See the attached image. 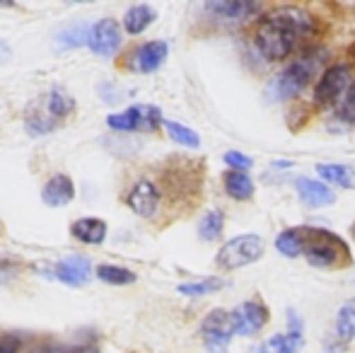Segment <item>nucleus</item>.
Returning a JSON list of instances; mask_svg holds the SVG:
<instances>
[{
    "label": "nucleus",
    "instance_id": "nucleus-1",
    "mask_svg": "<svg viewBox=\"0 0 355 353\" xmlns=\"http://www.w3.org/2000/svg\"><path fill=\"white\" fill-rule=\"evenodd\" d=\"M324 56H327V53H324L322 49H309V51L300 53L290 66H285L283 71L268 83L266 97L273 99V102L297 97V94L312 83V78L322 71Z\"/></svg>",
    "mask_w": 355,
    "mask_h": 353
},
{
    "label": "nucleus",
    "instance_id": "nucleus-2",
    "mask_svg": "<svg viewBox=\"0 0 355 353\" xmlns=\"http://www.w3.org/2000/svg\"><path fill=\"white\" fill-rule=\"evenodd\" d=\"M304 235V259L317 268L336 266L346 259L348 247L341 237L322 227H302Z\"/></svg>",
    "mask_w": 355,
    "mask_h": 353
},
{
    "label": "nucleus",
    "instance_id": "nucleus-3",
    "mask_svg": "<svg viewBox=\"0 0 355 353\" xmlns=\"http://www.w3.org/2000/svg\"><path fill=\"white\" fill-rule=\"evenodd\" d=\"M266 252V242L259 235H237L220 247L215 257V266L220 271H234V268L249 266L259 261Z\"/></svg>",
    "mask_w": 355,
    "mask_h": 353
},
{
    "label": "nucleus",
    "instance_id": "nucleus-4",
    "mask_svg": "<svg viewBox=\"0 0 355 353\" xmlns=\"http://www.w3.org/2000/svg\"><path fill=\"white\" fill-rule=\"evenodd\" d=\"M353 85V71L346 63H336V66L327 68L319 78L317 87H314V102L317 104H341V99L346 97V92Z\"/></svg>",
    "mask_w": 355,
    "mask_h": 353
},
{
    "label": "nucleus",
    "instance_id": "nucleus-5",
    "mask_svg": "<svg viewBox=\"0 0 355 353\" xmlns=\"http://www.w3.org/2000/svg\"><path fill=\"white\" fill-rule=\"evenodd\" d=\"M254 44H257L259 53H261L266 61H283V58H288L290 53H293L297 42L263 17L257 27V34H254Z\"/></svg>",
    "mask_w": 355,
    "mask_h": 353
},
{
    "label": "nucleus",
    "instance_id": "nucleus-6",
    "mask_svg": "<svg viewBox=\"0 0 355 353\" xmlns=\"http://www.w3.org/2000/svg\"><path fill=\"white\" fill-rule=\"evenodd\" d=\"M159 123H164L162 112L150 104H136V107H128L126 112L112 114L107 119V126L114 131H155Z\"/></svg>",
    "mask_w": 355,
    "mask_h": 353
},
{
    "label": "nucleus",
    "instance_id": "nucleus-7",
    "mask_svg": "<svg viewBox=\"0 0 355 353\" xmlns=\"http://www.w3.org/2000/svg\"><path fill=\"white\" fill-rule=\"evenodd\" d=\"M203 344L211 353H225L234 336V322L232 312L227 310H213L201 325Z\"/></svg>",
    "mask_w": 355,
    "mask_h": 353
},
{
    "label": "nucleus",
    "instance_id": "nucleus-8",
    "mask_svg": "<svg viewBox=\"0 0 355 353\" xmlns=\"http://www.w3.org/2000/svg\"><path fill=\"white\" fill-rule=\"evenodd\" d=\"M266 19L276 24L278 29H283L285 34H290L295 42H300V39L309 37L314 32V17L302 8H290V5L288 8H278L271 15H266Z\"/></svg>",
    "mask_w": 355,
    "mask_h": 353
},
{
    "label": "nucleus",
    "instance_id": "nucleus-9",
    "mask_svg": "<svg viewBox=\"0 0 355 353\" xmlns=\"http://www.w3.org/2000/svg\"><path fill=\"white\" fill-rule=\"evenodd\" d=\"M232 322L237 336H257L268 325V307L261 300H247L232 310Z\"/></svg>",
    "mask_w": 355,
    "mask_h": 353
},
{
    "label": "nucleus",
    "instance_id": "nucleus-10",
    "mask_svg": "<svg viewBox=\"0 0 355 353\" xmlns=\"http://www.w3.org/2000/svg\"><path fill=\"white\" fill-rule=\"evenodd\" d=\"M87 46L97 56H114L119 51V46H121V27H119L116 19L104 17L99 22H94L92 29H89Z\"/></svg>",
    "mask_w": 355,
    "mask_h": 353
},
{
    "label": "nucleus",
    "instance_id": "nucleus-11",
    "mask_svg": "<svg viewBox=\"0 0 355 353\" xmlns=\"http://www.w3.org/2000/svg\"><path fill=\"white\" fill-rule=\"evenodd\" d=\"M167 53H169L167 42H145L131 53V63L128 66L138 73H155L164 63Z\"/></svg>",
    "mask_w": 355,
    "mask_h": 353
},
{
    "label": "nucleus",
    "instance_id": "nucleus-12",
    "mask_svg": "<svg viewBox=\"0 0 355 353\" xmlns=\"http://www.w3.org/2000/svg\"><path fill=\"white\" fill-rule=\"evenodd\" d=\"M295 189H297L300 201H302L307 208H324V206H331V203L336 201V193H334L324 182H317V179H309V177L295 179Z\"/></svg>",
    "mask_w": 355,
    "mask_h": 353
},
{
    "label": "nucleus",
    "instance_id": "nucleus-13",
    "mask_svg": "<svg viewBox=\"0 0 355 353\" xmlns=\"http://www.w3.org/2000/svg\"><path fill=\"white\" fill-rule=\"evenodd\" d=\"M128 206H131V211L138 213V216L153 218L159 206L157 187H155L150 179H141V182L131 189V193H128Z\"/></svg>",
    "mask_w": 355,
    "mask_h": 353
},
{
    "label": "nucleus",
    "instance_id": "nucleus-14",
    "mask_svg": "<svg viewBox=\"0 0 355 353\" xmlns=\"http://www.w3.org/2000/svg\"><path fill=\"white\" fill-rule=\"evenodd\" d=\"M89 273H92V264H89V259H85V257H68V259L58 261V264L53 266V276L61 283L73 286V288L83 286L89 278Z\"/></svg>",
    "mask_w": 355,
    "mask_h": 353
},
{
    "label": "nucleus",
    "instance_id": "nucleus-15",
    "mask_svg": "<svg viewBox=\"0 0 355 353\" xmlns=\"http://www.w3.org/2000/svg\"><path fill=\"white\" fill-rule=\"evenodd\" d=\"M73 198H75V184L68 175H53L42 189V201L51 208L66 206Z\"/></svg>",
    "mask_w": 355,
    "mask_h": 353
},
{
    "label": "nucleus",
    "instance_id": "nucleus-16",
    "mask_svg": "<svg viewBox=\"0 0 355 353\" xmlns=\"http://www.w3.org/2000/svg\"><path fill=\"white\" fill-rule=\"evenodd\" d=\"M206 10L225 22H244L259 12V5L242 3V0H218V3H208Z\"/></svg>",
    "mask_w": 355,
    "mask_h": 353
},
{
    "label": "nucleus",
    "instance_id": "nucleus-17",
    "mask_svg": "<svg viewBox=\"0 0 355 353\" xmlns=\"http://www.w3.org/2000/svg\"><path fill=\"white\" fill-rule=\"evenodd\" d=\"M71 235L83 245H102L107 240V223L102 218H80L71 225Z\"/></svg>",
    "mask_w": 355,
    "mask_h": 353
},
{
    "label": "nucleus",
    "instance_id": "nucleus-18",
    "mask_svg": "<svg viewBox=\"0 0 355 353\" xmlns=\"http://www.w3.org/2000/svg\"><path fill=\"white\" fill-rule=\"evenodd\" d=\"M155 19H157L155 8H150V5H133V8H128L126 15H123V29H126L128 34H133V37H138V34H143Z\"/></svg>",
    "mask_w": 355,
    "mask_h": 353
},
{
    "label": "nucleus",
    "instance_id": "nucleus-19",
    "mask_svg": "<svg viewBox=\"0 0 355 353\" xmlns=\"http://www.w3.org/2000/svg\"><path fill=\"white\" fill-rule=\"evenodd\" d=\"M334 334H336L338 346H346L355 339V298L341 305L336 315V325H334Z\"/></svg>",
    "mask_w": 355,
    "mask_h": 353
},
{
    "label": "nucleus",
    "instance_id": "nucleus-20",
    "mask_svg": "<svg viewBox=\"0 0 355 353\" xmlns=\"http://www.w3.org/2000/svg\"><path fill=\"white\" fill-rule=\"evenodd\" d=\"M317 175L324 179L327 184L341 189H355V170L348 165H334V162H322L317 167Z\"/></svg>",
    "mask_w": 355,
    "mask_h": 353
},
{
    "label": "nucleus",
    "instance_id": "nucleus-21",
    "mask_svg": "<svg viewBox=\"0 0 355 353\" xmlns=\"http://www.w3.org/2000/svg\"><path fill=\"white\" fill-rule=\"evenodd\" d=\"M223 187L227 191V196L237 198V201H249L254 196V182L247 172H234L230 170L223 179Z\"/></svg>",
    "mask_w": 355,
    "mask_h": 353
},
{
    "label": "nucleus",
    "instance_id": "nucleus-22",
    "mask_svg": "<svg viewBox=\"0 0 355 353\" xmlns=\"http://www.w3.org/2000/svg\"><path fill=\"white\" fill-rule=\"evenodd\" d=\"M276 250L281 252L288 259H295V257H304V235L302 227H288L281 235L276 237Z\"/></svg>",
    "mask_w": 355,
    "mask_h": 353
},
{
    "label": "nucleus",
    "instance_id": "nucleus-23",
    "mask_svg": "<svg viewBox=\"0 0 355 353\" xmlns=\"http://www.w3.org/2000/svg\"><path fill=\"white\" fill-rule=\"evenodd\" d=\"M263 353H297L302 349V334L285 332V334H273L261 344Z\"/></svg>",
    "mask_w": 355,
    "mask_h": 353
},
{
    "label": "nucleus",
    "instance_id": "nucleus-24",
    "mask_svg": "<svg viewBox=\"0 0 355 353\" xmlns=\"http://www.w3.org/2000/svg\"><path fill=\"white\" fill-rule=\"evenodd\" d=\"M223 225H225V216L220 211H208L206 216L198 223V237L203 242H215L223 235Z\"/></svg>",
    "mask_w": 355,
    "mask_h": 353
},
{
    "label": "nucleus",
    "instance_id": "nucleus-25",
    "mask_svg": "<svg viewBox=\"0 0 355 353\" xmlns=\"http://www.w3.org/2000/svg\"><path fill=\"white\" fill-rule=\"evenodd\" d=\"M164 131L169 133V138H172L174 143H179V146H184V148H198V146H201V138H198V133L193 131V128L184 126V123L164 121Z\"/></svg>",
    "mask_w": 355,
    "mask_h": 353
},
{
    "label": "nucleus",
    "instance_id": "nucleus-26",
    "mask_svg": "<svg viewBox=\"0 0 355 353\" xmlns=\"http://www.w3.org/2000/svg\"><path fill=\"white\" fill-rule=\"evenodd\" d=\"M97 278L104 283H112V286H128V283L136 281V273L123 266L102 264V266H97Z\"/></svg>",
    "mask_w": 355,
    "mask_h": 353
},
{
    "label": "nucleus",
    "instance_id": "nucleus-27",
    "mask_svg": "<svg viewBox=\"0 0 355 353\" xmlns=\"http://www.w3.org/2000/svg\"><path fill=\"white\" fill-rule=\"evenodd\" d=\"M223 286H225L223 278H203V281H196V283H182L177 291L182 293V295H189V298H201V295L218 293Z\"/></svg>",
    "mask_w": 355,
    "mask_h": 353
},
{
    "label": "nucleus",
    "instance_id": "nucleus-28",
    "mask_svg": "<svg viewBox=\"0 0 355 353\" xmlns=\"http://www.w3.org/2000/svg\"><path fill=\"white\" fill-rule=\"evenodd\" d=\"M46 109L51 117L63 119L75 109V99L68 97L63 89H51V92H49V99H46Z\"/></svg>",
    "mask_w": 355,
    "mask_h": 353
},
{
    "label": "nucleus",
    "instance_id": "nucleus-29",
    "mask_svg": "<svg viewBox=\"0 0 355 353\" xmlns=\"http://www.w3.org/2000/svg\"><path fill=\"white\" fill-rule=\"evenodd\" d=\"M89 24H71V27H66L61 34H58V44L61 46H66V49H71V46H83V44H87V39H89Z\"/></svg>",
    "mask_w": 355,
    "mask_h": 353
},
{
    "label": "nucleus",
    "instance_id": "nucleus-30",
    "mask_svg": "<svg viewBox=\"0 0 355 353\" xmlns=\"http://www.w3.org/2000/svg\"><path fill=\"white\" fill-rule=\"evenodd\" d=\"M338 117L348 123H355V83L346 92V97L341 99V104H338Z\"/></svg>",
    "mask_w": 355,
    "mask_h": 353
},
{
    "label": "nucleus",
    "instance_id": "nucleus-31",
    "mask_svg": "<svg viewBox=\"0 0 355 353\" xmlns=\"http://www.w3.org/2000/svg\"><path fill=\"white\" fill-rule=\"evenodd\" d=\"M56 123L53 119H46V117H32L27 121V133L29 136H46L49 131H53Z\"/></svg>",
    "mask_w": 355,
    "mask_h": 353
},
{
    "label": "nucleus",
    "instance_id": "nucleus-32",
    "mask_svg": "<svg viewBox=\"0 0 355 353\" xmlns=\"http://www.w3.org/2000/svg\"><path fill=\"white\" fill-rule=\"evenodd\" d=\"M225 162H227V165L232 167L234 172H247L249 167L254 165L252 157L244 155V153H239V150H230V153H225Z\"/></svg>",
    "mask_w": 355,
    "mask_h": 353
},
{
    "label": "nucleus",
    "instance_id": "nucleus-33",
    "mask_svg": "<svg viewBox=\"0 0 355 353\" xmlns=\"http://www.w3.org/2000/svg\"><path fill=\"white\" fill-rule=\"evenodd\" d=\"M0 353H17V341L10 339V336L0 339Z\"/></svg>",
    "mask_w": 355,
    "mask_h": 353
},
{
    "label": "nucleus",
    "instance_id": "nucleus-34",
    "mask_svg": "<svg viewBox=\"0 0 355 353\" xmlns=\"http://www.w3.org/2000/svg\"><path fill=\"white\" fill-rule=\"evenodd\" d=\"M10 56H12V51H10V46H8V44H5L3 39H0V63H5Z\"/></svg>",
    "mask_w": 355,
    "mask_h": 353
},
{
    "label": "nucleus",
    "instance_id": "nucleus-35",
    "mask_svg": "<svg viewBox=\"0 0 355 353\" xmlns=\"http://www.w3.org/2000/svg\"><path fill=\"white\" fill-rule=\"evenodd\" d=\"M293 162H285V160H281V162H273V167H281V170H285V167H290Z\"/></svg>",
    "mask_w": 355,
    "mask_h": 353
},
{
    "label": "nucleus",
    "instance_id": "nucleus-36",
    "mask_svg": "<svg viewBox=\"0 0 355 353\" xmlns=\"http://www.w3.org/2000/svg\"><path fill=\"white\" fill-rule=\"evenodd\" d=\"M247 353H263V349H261V346H254V349H249Z\"/></svg>",
    "mask_w": 355,
    "mask_h": 353
},
{
    "label": "nucleus",
    "instance_id": "nucleus-37",
    "mask_svg": "<svg viewBox=\"0 0 355 353\" xmlns=\"http://www.w3.org/2000/svg\"><path fill=\"white\" fill-rule=\"evenodd\" d=\"M351 235L355 237V223H353V225H351Z\"/></svg>",
    "mask_w": 355,
    "mask_h": 353
}]
</instances>
